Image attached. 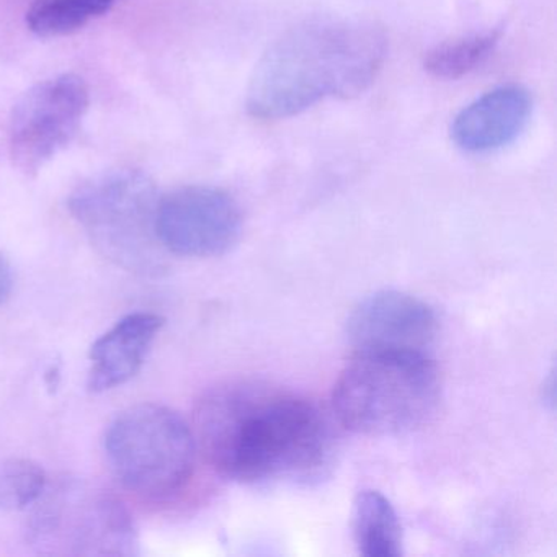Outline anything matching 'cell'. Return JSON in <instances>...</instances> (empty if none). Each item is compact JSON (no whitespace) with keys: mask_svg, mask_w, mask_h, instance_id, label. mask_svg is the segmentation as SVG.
<instances>
[{"mask_svg":"<svg viewBox=\"0 0 557 557\" xmlns=\"http://www.w3.org/2000/svg\"><path fill=\"white\" fill-rule=\"evenodd\" d=\"M208 462L231 481H309L327 468L331 425L318 406L265 383H230L205 394L195 413Z\"/></svg>","mask_w":557,"mask_h":557,"instance_id":"6da1fadb","label":"cell"},{"mask_svg":"<svg viewBox=\"0 0 557 557\" xmlns=\"http://www.w3.org/2000/svg\"><path fill=\"white\" fill-rule=\"evenodd\" d=\"M386 53V35L370 22H302L260 58L247 89V112L285 120L331 97L360 96L383 70Z\"/></svg>","mask_w":557,"mask_h":557,"instance_id":"7a4b0ae2","label":"cell"},{"mask_svg":"<svg viewBox=\"0 0 557 557\" xmlns=\"http://www.w3.org/2000/svg\"><path fill=\"white\" fill-rule=\"evenodd\" d=\"M438 400V370L429 355L355 351L335 383L332 403L345 429L393 436L425 425Z\"/></svg>","mask_w":557,"mask_h":557,"instance_id":"3957f363","label":"cell"},{"mask_svg":"<svg viewBox=\"0 0 557 557\" xmlns=\"http://www.w3.org/2000/svg\"><path fill=\"white\" fill-rule=\"evenodd\" d=\"M158 201L148 175L135 169H116L79 185L67 207L110 262L126 272L152 276L164 269L156 234Z\"/></svg>","mask_w":557,"mask_h":557,"instance_id":"277c9868","label":"cell"},{"mask_svg":"<svg viewBox=\"0 0 557 557\" xmlns=\"http://www.w3.org/2000/svg\"><path fill=\"white\" fill-rule=\"evenodd\" d=\"M106 451L123 487L148 500H171L194 478V432L177 412L158 404L119 413L107 430Z\"/></svg>","mask_w":557,"mask_h":557,"instance_id":"5b68a950","label":"cell"},{"mask_svg":"<svg viewBox=\"0 0 557 557\" xmlns=\"http://www.w3.org/2000/svg\"><path fill=\"white\" fill-rule=\"evenodd\" d=\"M32 541L51 553L133 556L138 534L125 505L106 492L66 487L35 513Z\"/></svg>","mask_w":557,"mask_h":557,"instance_id":"8992f818","label":"cell"},{"mask_svg":"<svg viewBox=\"0 0 557 557\" xmlns=\"http://www.w3.org/2000/svg\"><path fill=\"white\" fill-rule=\"evenodd\" d=\"M89 106V87L76 74L32 87L9 122V154L15 168L25 175H37L73 143Z\"/></svg>","mask_w":557,"mask_h":557,"instance_id":"52a82bcc","label":"cell"},{"mask_svg":"<svg viewBox=\"0 0 557 557\" xmlns=\"http://www.w3.org/2000/svg\"><path fill=\"white\" fill-rule=\"evenodd\" d=\"M240 231L239 205L221 188L194 185L158 201L156 234L162 249L175 256H221L237 243Z\"/></svg>","mask_w":557,"mask_h":557,"instance_id":"ba28073f","label":"cell"},{"mask_svg":"<svg viewBox=\"0 0 557 557\" xmlns=\"http://www.w3.org/2000/svg\"><path fill=\"white\" fill-rule=\"evenodd\" d=\"M435 312L422 299L403 292L368 296L348 319V338L355 351L426 355L435 341Z\"/></svg>","mask_w":557,"mask_h":557,"instance_id":"9c48e42d","label":"cell"},{"mask_svg":"<svg viewBox=\"0 0 557 557\" xmlns=\"http://www.w3.org/2000/svg\"><path fill=\"white\" fill-rule=\"evenodd\" d=\"M533 99L523 87L504 86L469 103L456 115L451 139L461 151L485 154L511 145L530 122Z\"/></svg>","mask_w":557,"mask_h":557,"instance_id":"30bf717a","label":"cell"},{"mask_svg":"<svg viewBox=\"0 0 557 557\" xmlns=\"http://www.w3.org/2000/svg\"><path fill=\"white\" fill-rule=\"evenodd\" d=\"M164 319L135 312L116 322L90 348L89 389L103 393L128 383L138 374Z\"/></svg>","mask_w":557,"mask_h":557,"instance_id":"8fae6325","label":"cell"},{"mask_svg":"<svg viewBox=\"0 0 557 557\" xmlns=\"http://www.w3.org/2000/svg\"><path fill=\"white\" fill-rule=\"evenodd\" d=\"M354 536L367 557H399L403 530L391 502L377 491H361L354 505Z\"/></svg>","mask_w":557,"mask_h":557,"instance_id":"7c38bea8","label":"cell"},{"mask_svg":"<svg viewBox=\"0 0 557 557\" xmlns=\"http://www.w3.org/2000/svg\"><path fill=\"white\" fill-rule=\"evenodd\" d=\"M115 4L116 0H35L27 12V25L38 37H66L102 17Z\"/></svg>","mask_w":557,"mask_h":557,"instance_id":"4fadbf2b","label":"cell"},{"mask_svg":"<svg viewBox=\"0 0 557 557\" xmlns=\"http://www.w3.org/2000/svg\"><path fill=\"white\" fill-rule=\"evenodd\" d=\"M498 41L500 34L494 30L438 45L426 53L423 67L436 79H461L492 57Z\"/></svg>","mask_w":557,"mask_h":557,"instance_id":"5bb4252c","label":"cell"},{"mask_svg":"<svg viewBox=\"0 0 557 557\" xmlns=\"http://www.w3.org/2000/svg\"><path fill=\"white\" fill-rule=\"evenodd\" d=\"M47 488L44 468L30 459H11L0 466V508L22 510L40 500Z\"/></svg>","mask_w":557,"mask_h":557,"instance_id":"9a60e30c","label":"cell"},{"mask_svg":"<svg viewBox=\"0 0 557 557\" xmlns=\"http://www.w3.org/2000/svg\"><path fill=\"white\" fill-rule=\"evenodd\" d=\"M12 288H14L12 267L4 257L0 256V302H4L11 296Z\"/></svg>","mask_w":557,"mask_h":557,"instance_id":"2e32d148","label":"cell"}]
</instances>
